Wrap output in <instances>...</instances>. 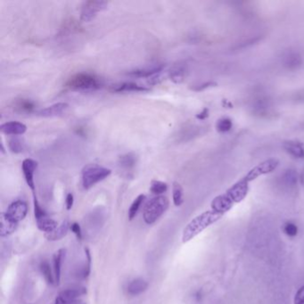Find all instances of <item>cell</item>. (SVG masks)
Returning a JSON list of instances; mask_svg holds the SVG:
<instances>
[{"label": "cell", "instance_id": "obj_1", "mask_svg": "<svg viewBox=\"0 0 304 304\" xmlns=\"http://www.w3.org/2000/svg\"><path fill=\"white\" fill-rule=\"evenodd\" d=\"M221 217L222 215L214 212L213 210L203 212L200 215L197 216L184 228L182 234V242L184 244L189 242L197 235H199L205 228H207L209 226H211L212 224L215 223L216 221L220 220Z\"/></svg>", "mask_w": 304, "mask_h": 304}, {"label": "cell", "instance_id": "obj_2", "mask_svg": "<svg viewBox=\"0 0 304 304\" xmlns=\"http://www.w3.org/2000/svg\"><path fill=\"white\" fill-rule=\"evenodd\" d=\"M65 86L74 91H92L101 89L103 87V81L95 74L79 73L71 76Z\"/></svg>", "mask_w": 304, "mask_h": 304}, {"label": "cell", "instance_id": "obj_3", "mask_svg": "<svg viewBox=\"0 0 304 304\" xmlns=\"http://www.w3.org/2000/svg\"><path fill=\"white\" fill-rule=\"evenodd\" d=\"M169 201L164 196H158L152 198L145 206L143 217L146 223L154 224L169 208Z\"/></svg>", "mask_w": 304, "mask_h": 304}, {"label": "cell", "instance_id": "obj_4", "mask_svg": "<svg viewBox=\"0 0 304 304\" xmlns=\"http://www.w3.org/2000/svg\"><path fill=\"white\" fill-rule=\"evenodd\" d=\"M112 173V170L97 164H88L85 166L82 172V186L86 190L104 180Z\"/></svg>", "mask_w": 304, "mask_h": 304}, {"label": "cell", "instance_id": "obj_5", "mask_svg": "<svg viewBox=\"0 0 304 304\" xmlns=\"http://www.w3.org/2000/svg\"><path fill=\"white\" fill-rule=\"evenodd\" d=\"M107 1L90 0L86 1L81 7V21L83 23H89L96 18L98 13L104 11L108 7Z\"/></svg>", "mask_w": 304, "mask_h": 304}, {"label": "cell", "instance_id": "obj_6", "mask_svg": "<svg viewBox=\"0 0 304 304\" xmlns=\"http://www.w3.org/2000/svg\"><path fill=\"white\" fill-rule=\"evenodd\" d=\"M281 62L282 66L285 70L295 72L303 66V54L298 49L289 48L282 55Z\"/></svg>", "mask_w": 304, "mask_h": 304}, {"label": "cell", "instance_id": "obj_7", "mask_svg": "<svg viewBox=\"0 0 304 304\" xmlns=\"http://www.w3.org/2000/svg\"><path fill=\"white\" fill-rule=\"evenodd\" d=\"M252 112L254 115L261 118H269L274 114V110L271 104V101L268 96L264 95H259L254 97L252 105Z\"/></svg>", "mask_w": 304, "mask_h": 304}, {"label": "cell", "instance_id": "obj_8", "mask_svg": "<svg viewBox=\"0 0 304 304\" xmlns=\"http://www.w3.org/2000/svg\"><path fill=\"white\" fill-rule=\"evenodd\" d=\"M248 185L249 181L247 180L246 177H244L237 183H235V185L232 186L230 189L224 194V196L233 205L237 204L247 197L249 189Z\"/></svg>", "mask_w": 304, "mask_h": 304}, {"label": "cell", "instance_id": "obj_9", "mask_svg": "<svg viewBox=\"0 0 304 304\" xmlns=\"http://www.w3.org/2000/svg\"><path fill=\"white\" fill-rule=\"evenodd\" d=\"M278 164H279V162L276 159L267 160L265 162H262V163L259 164L258 166H256L255 168L250 170L245 177L250 182V181L254 180L256 177H258L261 175L272 172L274 169H276Z\"/></svg>", "mask_w": 304, "mask_h": 304}, {"label": "cell", "instance_id": "obj_10", "mask_svg": "<svg viewBox=\"0 0 304 304\" xmlns=\"http://www.w3.org/2000/svg\"><path fill=\"white\" fill-rule=\"evenodd\" d=\"M37 167H38V162L31 158L24 159L22 163V169H23V176H24L25 181L29 186V188L33 192L35 190L34 174Z\"/></svg>", "mask_w": 304, "mask_h": 304}, {"label": "cell", "instance_id": "obj_11", "mask_svg": "<svg viewBox=\"0 0 304 304\" xmlns=\"http://www.w3.org/2000/svg\"><path fill=\"white\" fill-rule=\"evenodd\" d=\"M7 213L11 217L13 220L19 222L21 220H24V218L27 215V204L24 201H15L8 206Z\"/></svg>", "mask_w": 304, "mask_h": 304}, {"label": "cell", "instance_id": "obj_12", "mask_svg": "<svg viewBox=\"0 0 304 304\" xmlns=\"http://www.w3.org/2000/svg\"><path fill=\"white\" fill-rule=\"evenodd\" d=\"M164 68H165L164 65H153L145 68L131 71L128 73V75L135 78H153L158 74H162Z\"/></svg>", "mask_w": 304, "mask_h": 304}, {"label": "cell", "instance_id": "obj_13", "mask_svg": "<svg viewBox=\"0 0 304 304\" xmlns=\"http://www.w3.org/2000/svg\"><path fill=\"white\" fill-rule=\"evenodd\" d=\"M18 222L13 220L7 212H2L0 215V236L5 237L12 235L17 229Z\"/></svg>", "mask_w": 304, "mask_h": 304}, {"label": "cell", "instance_id": "obj_14", "mask_svg": "<svg viewBox=\"0 0 304 304\" xmlns=\"http://www.w3.org/2000/svg\"><path fill=\"white\" fill-rule=\"evenodd\" d=\"M298 179V173L293 169H287L280 176V185L286 190H293L296 188Z\"/></svg>", "mask_w": 304, "mask_h": 304}, {"label": "cell", "instance_id": "obj_15", "mask_svg": "<svg viewBox=\"0 0 304 304\" xmlns=\"http://www.w3.org/2000/svg\"><path fill=\"white\" fill-rule=\"evenodd\" d=\"M138 163V157L134 153H128L119 156L118 167L126 174L131 173Z\"/></svg>", "mask_w": 304, "mask_h": 304}, {"label": "cell", "instance_id": "obj_16", "mask_svg": "<svg viewBox=\"0 0 304 304\" xmlns=\"http://www.w3.org/2000/svg\"><path fill=\"white\" fill-rule=\"evenodd\" d=\"M0 131L6 135L20 136L26 132L27 127L19 121H8L0 126Z\"/></svg>", "mask_w": 304, "mask_h": 304}, {"label": "cell", "instance_id": "obj_17", "mask_svg": "<svg viewBox=\"0 0 304 304\" xmlns=\"http://www.w3.org/2000/svg\"><path fill=\"white\" fill-rule=\"evenodd\" d=\"M111 90L112 92L115 93L147 92L150 90V89L145 86L134 83V82H123V83L112 86Z\"/></svg>", "mask_w": 304, "mask_h": 304}, {"label": "cell", "instance_id": "obj_18", "mask_svg": "<svg viewBox=\"0 0 304 304\" xmlns=\"http://www.w3.org/2000/svg\"><path fill=\"white\" fill-rule=\"evenodd\" d=\"M69 107V104L67 103H56V104H52L48 107L41 109L38 112V114L41 117L45 118H51V117H56V116L62 115L64 112H66V110Z\"/></svg>", "mask_w": 304, "mask_h": 304}, {"label": "cell", "instance_id": "obj_19", "mask_svg": "<svg viewBox=\"0 0 304 304\" xmlns=\"http://www.w3.org/2000/svg\"><path fill=\"white\" fill-rule=\"evenodd\" d=\"M285 152L295 159H304V144L296 140L285 141L283 145Z\"/></svg>", "mask_w": 304, "mask_h": 304}, {"label": "cell", "instance_id": "obj_20", "mask_svg": "<svg viewBox=\"0 0 304 304\" xmlns=\"http://www.w3.org/2000/svg\"><path fill=\"white\" fill-rule=\"evenodd\" d=\"M69 228H71V224L69 223L68 220H65L54 231H52L50 233H46L45 234V237L48 241H58V240H61V239L64 238L67 235Z\"/></svg>", "mask_w": 304, "mask_h": 304}, {"label": "cell", "instance_id": "obj_21", "mask_svg": "<svg viewBox=\"0 0 304 304\" xmlns=\"http://www.w3.org/2000/svg\"><path fill=\"white\" fill-rule=\"evenodd\" d=\"M186 76H187V67L184 64L175 65L172 66L171 69L169 70V79L176 84H179L185 81Z\"/></svg>", "mask_w": 304, "mask_h": 304}, {"label": "cell", "instance_id": "obj_22", "mask_svg": "<svg viewBox=\"0 0 304 304\" xmlns=\"http://www.w3.org/2000/svg\"><path fill=\"white\" fill-rule=\"evenodd\" d=\"M13 108L18 113H31L36 109V104L31 99L22 98L14 103Z\"/></svg>", "mask_w": 304, "mask_h": 304}, {"label": "cell", "instance_id": "obj_23", "mask_svg": "<svg viewBox=\"0 0 304 304\" xmlns=\"http://www.w3.org/2000/svg\"><path fill=\"white\" fill-rule=\"evenodd\" d=\"M148 287L147 281L141 278H137L135 280L131 282V284L128 286V293L133 296H137L140 293H144Z\"/></svg>", "mask_w": 304, "mask_h": 304}, {"label": "cell", "instance_id": "obj_24", "mask_svg": "<svg viewBox=\"0 0 304 304\" xmlns=\"http://www.w3.org/2000/svg\"><path fill=\"white\" fill-rule=\"evenodd\" d=\"M87 293V290L84 287H74V288L66 289L59 293L58 296L65 300H75L80 299V297Z\"/></svg>", "mask_w": 304, "mask_h": 304}, {"label": "cell", "instance_id": "obj_25", "mask_svg": "<svg viewBox=\"0 0 304 304\" xmlns=\"http://www.w3.org/2000/svg\"><path fill=\"white\" fill-rule=\"evenodd\" d=\"M37 220V226L39 230L43 231L46 233H50L57 228V222L54 221L53 219L49 218L48 216H45Z\"/></svg>", "mask_w": 304, "mask_h": 304}, {"label": "cell", "instance_id": "obj_26", "mask_svg": "<svg viewBox=\"0 0 304 304\" xmlns=\"http://www.w3.org/2000/svg\"><path fill=\"white\" fill-rule=\"evenodd\" d=\"M64 255H65V250L64 249L58 251L57 253L54 255V281L57 285L60 282V277H61V266H62Z\"/></svg>", "mask_w": 304, "mask_h": 304}, {"label": "cell", "instance_id": "obj_27", "mask_svg": "<svg viewBox=\"0 0 304 304\" xmlns=\"http://www.w3.org/2000/svg\"><path fill=\"white\" fill-rule=\"evenodd\" d=\"M8 147L12 153H15V154H21L26 149L25 143L23 142V140L19 138H12L8 142Z\"/></svg>", "mask_w": 304, "mask_h": 304}, {"label": "cell", "instance_id": "obj_28", "mask_svg": "<svg viewBox=\"0 0 304 304\" xmlns=\"http://www.w3.org/2000/svg\"><path fill=\"white\" fill-rule=\"evenodd\" d=\"M183 189L178 182H174L172 186V197H173V203L175 206H180L184 203V197H183Z\"/></svg>", "mask_w": 304, "mask_h": 304}, {"label": "cell", "instance_id": "obj_29", "mask_svg": "<svg viewBox=\"0 0 304 304\" xmlns=\"http://www.w3.org/2000/svg\"><path fill=\"white\" fill-rule=\"evenodd\" d=\"M145 200H146V196L145 195H139V197H137L134 202L132 203L131 208L129 210V219H130V220H132L135 218Z\"/></svg>", "mask_w": 304, "mask_h": 304}, {"label": "cell", "instance_id": "obj_30", "mask_svg": "<svg viewBox=\"0 0 304 304\" xmlns=\"http://www.w3.org/2000/svg\"><path fill=\"white\" fill-rule=\"evenodd\" d=\"M232 128H233L232 119L227 118V117H223V118L219 119L217 121V124H216V129L220 133H227V132L232 130Z\"/></svg>", "mask_w": 304, "mask_h": 304}, {"label": "cell", "instance_id": "obj_31", "mask_svg": "<svg viewBox=\"0 0 304 304\" xmlns=\"http://www.w3.org/2000/svg\"><path fill=\"white\" fill-rule=\"evenodd\" d=\"M150 190L151 192L156 195V197L162 196L163 193H165L168 190V185L162 181L153 180L151 183Z\"/></svg>", "mask_w": 304, "mask_h": 304}, {"label": "cell", "instance_id": "obj_32", "mask_svg": "<svg viewBox=\"0 0 304 304\" xmlns=\"http://www.w3.org/2000/svg\"><path fill=\"white\" fill-rule=\"evenodd\" d=\"M40 270L42 272L44 277L46 278L47 283H49L51 285H53L54 282V276L52 273V270H51V267L49 265V263L47 262H43L40 264Z\"/></svg>", "mask_w": 304, "mask_h": 304}, {"label": "cell", "instance_id": "obj_33", "mask_svg": "<svg viewBox=\"0 0 304 304\" xmlns=\"http://www.w3.org/2000/svg\"><path fill=\"white\" fill-rule=\"evenodd\" d=\"M283 230L285 232V235H288L290 237H293L298 234V227L295 224L288 221L284 225Z\"/></svg>", "mask_w": 304, "mask_h": 304}, {"label": "cell", "instance_id": "obj_34", "mask_svg": "<svg viewBox=\"0 0 304 304\" xmlns=\"http://www.w3.org/2000/svg\"><path fill=\"white\" fill-rule=\"evenodd\" d=\"M34 214H35V219L36 220H39L40 218H43V217H45L46 215V212L45 211L43 210L41 207H40V205H39V202L37 200V198H36V196L34 195Z\"/></svg>", "mask_w": 304, "mask_h": 304}, {"label": "cell", "instance_id": "obj_35", "mask_svg": "<svg viewBox=\"0 0 304 304\" xmlns=\"http://www.w3.org/2000/svg\"><path fill=\"white\" fill-rule=\"evenodd\" d=\"M54 304H87L81 299H75V300H65L60 297L57 296L55 299V303Z\"/></svg>", "mask_w": 304, "mask_h": 304}, {"label": "cell", "instance_id": "obj_36", "mask_svg": "<svg viewBox=\"0 0 304 304\" xmlns=\"http://www.w3.org/2000/svg\"><path fill=\"white\" fill-rule=\"evenodd\" d=\"M294 304H304V285L298 289L294 296Z\"/></svg>", "mask_w": 304, "mask_h": 304}, {"label": "cell", "instance_id": "obj_37", "mask_svg": "<svg viewBox=\"0 0 304 304\" xmlns=\"http://www.w3.org/2000/svg\"><path fill=\"white\" fill-rule=\"evenodd\" d=\"M291 98H292V100L296 102V103H304V89L293 93L292 96H291Z\"/></svg>", "mask_w": 304, "mask_h": 304}, {"label": "cell", "instance_id": "obj_38", "mask_svg": "<svg viewBox=\"0 0 304 304\" xmlns=\"http://www.w3.org/2000/svg\"><path fill=\"white\" fill-rule=\"evenodd\" d=\"M70 229L74 232L75 235L77 236L78 239H81V229L79 224L76 223V222L71 224V228Z\"/></svg>", "mask_w": 304, "mask_h": 304}, {"label": "cell", "instance_id": "obj_39", "mask_svg": "<svg viewBox=\"0 0 304 304\" xmlns=\"http://www.w3.org/2000/svg\"><path fill=\"white\" fill-rule=\"evenodd\" d=\"M74 197L73 194H68L66 197V208L67 210H71L74 206Z\"/></svg>", "mask_w": 304, "mask_h": 304}, {"label": "cell", "instance_id": "obj_40", "mask_svg": "<svg viewBox=\"0 0 304 304\" xmlns=\"http://www.w3.org/2000/svg\"><path fill=\"white\" fill-rule=\"evenodd\" d=\"M209 116V110L207 108H204V110L200 112V113H198L197 115V118L198 119H201V120H203V119H205Z\"/></svg>", "mask_w": 304, "mask_h": 304}, {"label": "cell", "instance_id": "obj_41", "mask_svg": "<svg viewBox=\"0 0 304 304\" xmlns=\"http://www.w3.org/2000/svg\"><path fill=\"white\" fill-rule=\"evenodd\" d=\"M212 85H213V83L212 82H208V83H204V84L199 85V86H197V88H195L194 90H196V91H202V90H204V89H207V88H210V87H212Z\"/></svg>", "mask_w": 304, "mask_h": 304}, {"label": "cell", "instance_id": "obj_42", "mask_svg": "<svg viewBox=\"0 0 304 304\" xmlns=\"http://www.w3.org/2000/svg\"><path fill=\"white\" fill-rule=\"evenodd\" d=\"M300 184L304 187V169H302V171H301L300 175Z\"/></svg>", "mask_w": 304, "mask_h": 304}, {"label": "cell", "instance_id": "obj_43", "mask_svg": "<svg viewBox=\"0 0 304 304\" xmlns=\"http://www.w3.org/2000/svg\"><path fill=\"white\" fill-rule=\"evenodd\" d=\"M1 153H2V154H4L5 153L4 146H3V144H1Z\"/></svg>", "mask_w": 304, "mask_h": 304}]
</instances>
